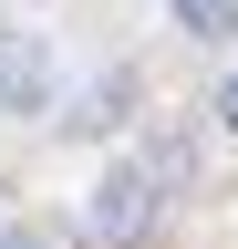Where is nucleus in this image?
<instances>
[{"label":"nucleus","instance_id":"nucleus-3","mask_svg":"<svg viewBox=\"0 0 238 249\" xmlns=\"http://www.w3.org/2000/svg\"><path fill=\"white\" fill-rule=\"evenodd\" d=\"M218 114H228V135H238V73H228V93H218Z\"/></svg>","mask_w":238,"mask_h":249},{"label":"nucleus","instance_id":"nucleus-1","mask_svg":"<svg viewBox=\"0 0 238 249\" xmlns=\"http://www.w3.org/2000/svg\"><path fill=\"white\" fill-rule=\"evenodd\" d=\"M0 93H11V104H42V52H32V42L0 52Z\"/></svg>","mask_w":238,"mask_h":249},{"label":"nucleus","instance_id":"nucleus-2","mask_svg":"<svg viewBox=\"0 0 238 249\" xmlns=\"http://www.w3.org/2000/svg\"><path fill=\"white\" fill-rule=\"evenodd\" d=\"M176 21L187 31H228V0H176Z\"/></svg>","mask_w":238,"mask_h":249}]
</instances>
